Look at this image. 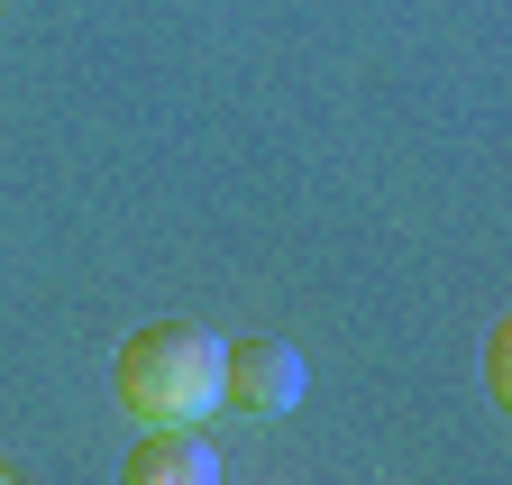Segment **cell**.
<instances>
[{
    "label": "cell",
    "mask_w": 512,
    "mask_h": 485,
    "mask_svg": "<svg viewBox=\"0 0 512 485\" xmlns=\"http://www.w3.org/2000/svg\"><path fill=\"white\" fill-rule=\"evenodd\" d=\"M119 485H220V449L192 440V431H147L138 449H128Z\"/></svg>",
    "instance_id": "cell-3"
},
{
    "label": "cell",
    "mask_w": 512,
    "mask_h": 485,
    "mask_svg": "<svg viewBox=\"0 0 512 485\" xmlns=\"http://www.w3.org/2000/svg\"><path fill=\"white\" fill-rule=\"evenodd\" d=\"M302 385H311V367H302V348H284V339H238V348H220V394L238 412H293Z\"/></svg>",
    "instance_id": "cell-2"
},
{
    "label": "cell",
    "mask_w": 512,
    "mask_h": 485,
    "mask_svg": "<svg viewBox=\"0 0 512 485\" xmlns=\"http://www.w3.org/2000/svg\"><path fill=\"white\" fill-rule=\"evenodd\" d=\"M0 485H10V476H0Z\"/></svg>",
    "instance_id": "cell-4"
},
{
    "label": "cell",
    "mask_w": 512,
    "mask_h": 485,
    "mask_svg": "<svg viewBox=\"0 0 512 485\" xmlns=\"http://www.w3.org/2000/svg\"><path fill=\"white\" fill-rule=\"evenodd\" d=\"M119 403L138 431H202L220 403V339L192 321H147L119 339Z\"/></svg>",
    "instance_id": "cell-1"
}]
</instances>
